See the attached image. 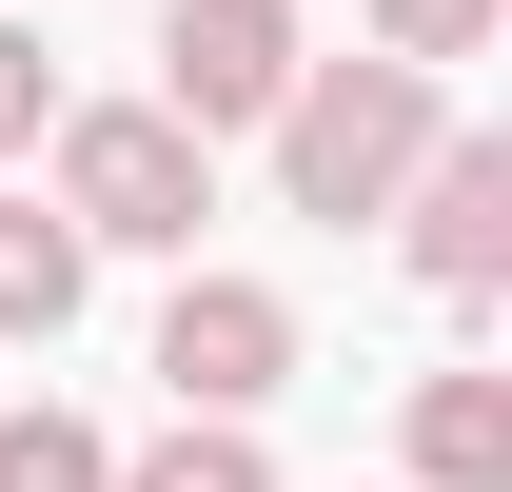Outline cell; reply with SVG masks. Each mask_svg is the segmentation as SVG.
Here are the masks:
<instances>
[{
    "label": "cell",
    "mask_w": 512,
    "mask_h": 492,
    "mask_svg": "<svg viewBox=\"0 0 512 492\" xmlns=\"http://www.w3.org/2000/svg\"><path fill=\"white\" fill-rule=\"evenodd\" d=\"M256 138H276V197L355 237V217H394V178L453 138V79H434V60H394V40H375V60H296Z\"/></svg>",
    "instance_id": "obj_1"
},
{
    "label": "cell",
    "mask_w": 512,
    "mask_h": 492,
    "mask_svg": "<svg viewBox=\"0 0 512 492\" xmlns=\"http://www.w3.org/2000/svg\"><path fill=\"white\" fill-rule=\"evenodd\" d=\"M40 138H60L79 256H197V217H217V138H197L178 99H79V119H40Z\"/></svg>",
    "instance_id": "obj_2"
},
{
    "label": "cell",
    "mask_w": 512,
    "mask_h": 492,
    "mask_svg": "<svg viewBox=\"0 0 512 492\" xmlns=\"http://www.w3.org/2000/svg\"><path fill=\"white\" fill-rule=\"evenodd\" d=\"M158 394L178 414H276L296 394V296L276 276H178L158 296Z\"/></svg>",
    "instance_id": "obj_3"
},
{
    "label": "cell",
    "mask_w": 512,
    "mask_h": 492,
    "mask_svg": "<svg viewBox=\"0 0 512 492\" xmlns=\"http://www.w3.org/2000/svg\"><path fill=\"white\" fill-rule=\"evenodd\" d=\"M394 256H414L453 315H473V296H512V138H473V119H453L434 158L394 178Z\"/></svg>",
    "instance_id": "obj_4"
},
{
    "label": "cell",
    "mask_w": 512,
    "mask_h": 492,
    "mask_svg": "<svg viewBox=\"0 0 512 492\" xmlns=\"http://www.w3.org/2000/svg\"><path fill=\"white\" fill-rule=\"evenodd\" d=\"M296 60H316V40H296V0H158V99H178L197 138H256Z\"/></svg>",
    "instance_id": "obj_5"
},
{
    "label": "cell",
    "mask_w": 512,
    "mask_h": 492,
    "mask_svg": "<svg viewBox=\"0 0 512 492\" xmlns=\"http://www.w3.org/2000/svg\"><path fill=\"white\" fill-rule=\"evenodd\" d=\"M79 276H99V256H79L60 197H0V335H20V355H60V335H79Z\"/></svg>",
    "instance_id": "obj_6"
},
{
    "label": "cell",
    "mask_w": 512,
    "mask_h": 492,
    "mask_svg": "<svg viewBox=\"0 0 512 492\" xmlns=\"http://www.w3.org/2000/svg\"><path fill=\"white\" fill-rule=\"evenodd\" d=\"M414 492H512V374H414Z\"/></svg>",
    "instance_id": "obj_7"
},
{
    "label": "cell",
    "mask_w": 512,
    "mask_h": 492,
    "mask_svg": "<svg viewBox=\"0 0 512 492\" xmlns=\"http://www.w3.org/2000/svg\"><path fill=\"white\" fill-rule=\"evenodd\" d=\"M119 492H276V453H256V414H178L119 453Z\"/></svg>",
    "instance_id": "obj_8"
},
{
    "label": "cell",
    "mask_w": 512,
    "mask_h": 492,
    "mask_svg": "<svg viewBox=\"0 0 512 492\" xmlns=\"http://www.w3.org/2000/svg\"><path fill=\"white\" fill-rule=\"evenodd\" d=\"M0 492H119V433L60 414V394H20V414H0Z\"/></svg>",
    "instance_id": "obj_9"
},
{
    "label": "cell",
    "mask_w": 512,
    "mask_h": 492,
    "mask_svg": "<svg viewBox=\"0 0 512 492\" xmlns=\"http://www.w3.org/2000/svg\"><path fill=\"white\" fill-rule=\"evenodd\" d=\"M493 20H512V0H375V40H394V60H493Z\"/></svg>",
    "instance_id": "obj_10"
},
{
    "label": "cell",
    "mask_w": 512,
    "mask_h": 492,
    "mask_svg": "<svg viewBox=\"0 0 512 492\" xmlns=\"http://www.w3.org/2000/svg\"><path fill=\"white\" fill-rule=\"evenodd\" d=\"M60 119V60H40V40H20V20H0V158H20V138Z\"/></svg>",
    "instance_id": "obj_11"
}]
</instances>
